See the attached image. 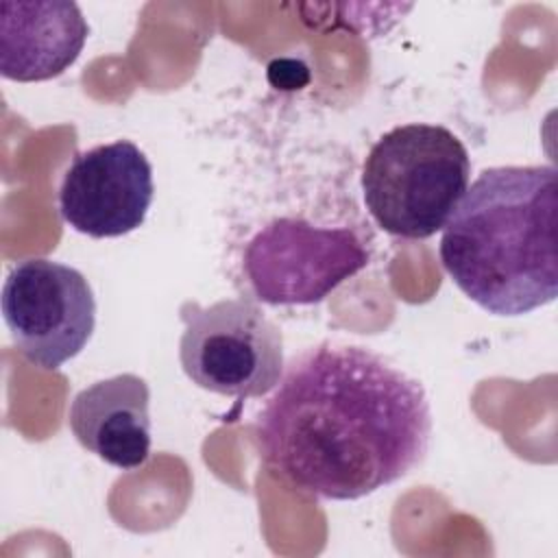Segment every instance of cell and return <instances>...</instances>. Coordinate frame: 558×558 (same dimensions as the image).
<instances>
[{"label":"cell","mask_w":558,"mask_h":558,"mask_svg":"<svg viewBox=\"0 0 558 558\" xmlns=\"http://www.w3.org/2000/svg\"><path fill=\"white\" fill-rule=\"evenodd\" d=\"M150 388L133 373L100 379L70 403L68 425L78 445L107 464L131 471L150 456Z\"/></svg>","instance_id":"obj_9"},{"label":"cell","mask_w":558,"mask_h":558,"mask_svg":"<svg viewBox=\"0 0 558 558\" xmlns=\"http://www.w3.org/2000/svg\"><path fill=\"white\" fill-rule=\"evenodd\" d=\"M183 373L203 390L255 399L277 388L283 375L279 327L246 299H225L207 307L185 301L179 310Z\"/></svg>","instance_id":"obj_4"},{"label":"cell","mask_w":558,"mask_h":558,"mask_svg":"<svg viewBox=\"0 0 558 558\" xmlns=\"http://www.w3.org/2000/svg\"><path fill=\"white\" fill-rule=\"evenodd\" d=\"M471 157L440 124L410 122L384 133L362 166L368 214L390 235L425 240L445 227L469 187Z\"/></svg>","instance_id":"obj_3"},{"label":"cell","mask_w":558,"mask_h":558,"mask_svg":"<svg viewBox=\"0 0 558 558\" xmlns=\"http://www.w3.org/2000/svg\"><path fill=\"white\" fill-rule=\"evenodd\" d=\"M368 264L360 235L347 227H316L277 218L246 244L242 270L253 296L268 305H312Z\"/></svg>","instance_id":"obj_5"},{"label":"cell","mask_w":558,"mask_h":558,"mask_svg":"<svg viewBox=\"0 0 558 558\" xmlns=\"http://www.w3.org/2000/svg\"><path fill=\"white\" fill-rule=\"evenodd\" d=\"M556 211L554 166L486 168L442 227V268L488 314L543 307L558 294Z\"/></svg>","instance_id":"obj_2"},{"label":"cell","mask_w":558,"mask_h":558,"mask_svg":"<svg viewBox=\"0 0 558 558\" xmlns=\"http://www.w3.org/2000/svg\"><path fill=\"white\" fill-rule=\"evenodd\" d=\"M2 318L17 351L54 371L76 357L96 327V299L85 275L52 259H26L2 286Z\"/></svg>","instance_id":"obj_6"},{"label":"cell","mask_w":558,"mask_h":558,"mask_svg":"<svg viewBox=\"0 0 558 558\" xmlns=\"http://www.w3.org/2000/svg\"><path fill=\"white\" fill-rule=\"evenodd\" d=\"M266 469L303 495L351 501L416 469L432 438L423 386L353 344L294 357L255 427Z\"/></svg>","instance_id":"obj_1"},{"label":"cell","mask_w":558,"mask_h":558,"mask_svg":"<svg viewBox=\"0 0 558 558\" xmlns=\"http://www.w3.org/2000/svg\"><path fill=\"white\" fill-rule=\"evenodd\" d=\"M89 26L76 2H0V74L37 83L63 74L83 52Z\"/></svg>","instance_id":"obj_8"},{"label":"cell","mask_w":558,"mask_h":558,"mask_svg":"<svg viewBox=\"0 0 558 558\" xmlns=\"http://www.w3.org/2000/svg\"><path fill=\"white\" fill-rule=\"evenodd\" d=\"M153 168L137 144L116 140L78 153L59 185V214L89 238H120L146 220Z\"/></svg>","instance_id":"obj_7"}]
</instances>
